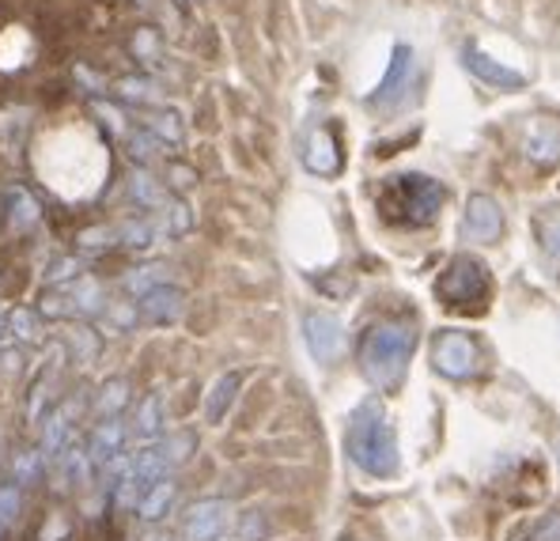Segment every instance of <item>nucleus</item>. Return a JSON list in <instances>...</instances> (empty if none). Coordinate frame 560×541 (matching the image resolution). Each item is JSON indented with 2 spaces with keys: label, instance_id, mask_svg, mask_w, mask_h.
<instances>
[{
  "label": "nucleus",
  "instance_id": "nucleus-1",
  "mask_svg": "<svg viewBox=\"0 0 560 541\" xmlns=\"http://www.w3.org/2000/svg\"><path fill=\"white\" fill-rule=\"evenodd\" d=\"M447 190L428 175H390L375 190V209L394 227H428L440 216Z\"/></svg>",
  "mask_w": 560,
  "mask_h": 541
},
{
  "label": "nucleus",
  "instance_id": "nucleus-2",
  "mask_svg": "<svg viewBox=\"0 0 560 541\" xmlns=\"http://www.w3.org/2000/svg\"><path fill=\"white\" fill-rule=\"evenodd\" d=\"M349 458L368 473V478H394L398 473V436H394V424L386 421L383 405L378 401H364V405L352 413L349 436H345Z\"/></svg>",
  "mask_w": 560,
  "mask_h": 541
},
{
  "label": "nucleus",
  "instance_id": "nucleus-3",
  "mask_svg": "<svg viewBox=\"0 0 560 541\" xmlns=\"http://www.w3.org/2000/svg\"><path fill=\"white\" fill-rule=\"evenodd\" d=\"M417 349V330L406 322H375L360 341V372L375 390H394Z\"/></svg>",
  "mask_w": 560,
  "mask_h": 541
},
{
  "label": "nucleus",
  "instance_id": "nucleus-4",
  "mask_svg": "<svg viewBox=\"0 0 560 541\" xmlns=\"http://www.w3.org/2000/svg\"><path fill=\"white\" fill-rule=\"evenodd\" d=\"M435 295H440L443 307L455 310V315H481L492 299L489 266L469 258V254H458L440 273V281H435Z\"/></svg>",
  "mask_w": 560,
  "mask_h": 541
},
{
  "label": "nucleus",
  "instance_id": "nucleus-5",
  "mask_svg": "<svg viewBox=\"0 0 560 541\" xmlns=\"http://www.w3.org/2000/svg\"><path fill=\"white\" fill-rule=\"evenodd\" d=\"M432 364L447 379H474L481 372V349L463 330H443L432 341Z\"/></svg>",
  "mask_w": 560,
  "mask_h": 541
},
{
  "label": "nucleus",
  "instance_id": "nucleus-6",
  "mask_svg": "<svg viewBox=\"0 0 560 541\" xmlns=\"http://www.w3.org/2000/svg\"><path fill=\"white\" fill-rule=\"evenodd\" d=\"M232 527V504L228 499H197L183 515V534L189 541H220Z\"/></svg>",
  "mask_w": 560,
  "mask_h": 541
},
{
  "label": "nucleus",
  "instance_id": "nucleus-7",
  "mask_svg": "<svg viewBox=\"0 0 560 541\" xmlns=\"http://www.w3.org/2000/svg\"><path fill=\"white\" fill-rule=\"evenodd\" d=\"M303 341H307L311 356L318 364H334L345 352V326L334 315H326V310H307L303 315Z\"/></svg>",
  "mask_w": 560,
  "mask_h": 541
},
{
  "label": "nucleus",
  "instance_id": "nucleus-8",
  "mask_svg": "<svg viewBox=\"0 0 560 541\" xmlns=\"http://www.w3.org/2000/svg\"><path fill=\"white\" fill-rule=\"evenodd\" d=\"M413 72H417L413 49H409L406 43H398V46H394V54H390V69H386L383 84L375 87V95L368 98V103H372V106H398L401 98H406L409 84H413Z\"/></svg>",
  "mask_w": 560,
  "mask_h": 541
},
{
  "label": "nucleus",
  "instance_id": "nucleus-9",
  "mask_svg": "<svg viewBox=\"0 0 560 541\" xmlns=\"http://www.w3.org/2000/svg\"><path fill=\"white\" fill-rule=\"evenodd\" d=\"M463 232H466V239H474V243H497L500 232H504V209H500L489 193H474L466 201Z\"/></svg>",
  "mask_w": 560,
  "mask_h": 541
},
{
  "label": "nucleus",
  "instance_id": "nucleus-10",
  "mask_svg": "<svg viewBox=\"0 0 560 541\" xmlns=\"http://www.w3.org/2000/svg\"><path fill=\"white\" fill-rule=\"evenodd\" d=\"M463 64L469 72H474L481 84H489V87H500V92H518V87L526 84V77L523 72H515V69H508V64H500L497 57H489L481 46H466L463 49Z\"/></svg>",
  "mask_w": 560,
  "mask_h": 541
},
{
  "label": "nucleus",
  "instance_id": "nucleus-11",
  "mask_svg": "<svg viewBox=\"0 0 560 541\" xmlns=\"http://www.w3.org/2000/svg\"><path fill=\"white\" fill-rule=\"evenodd\" d=\"M137 310H140V322L171 326V322H178V318H183L186 295H183V289H175V284H163V289H152V292L140 295Z\"/></svg>",
  "mask_w": 560,
  "mask_h": 541
},
{
  "label": "nucleus",
  "instance_id": "nucleus-12",
  "mask_svg": "<svg viewBox=\"0 0 560 541\" xmlns=\"http://www.w3.org/2000/svg\"><path fill=\"white\" fill-rule=\"evenodd\" d=\"M4 224L12 235H27L43 224V201L27 186H8L4 190Z\"/></svg>",
  "mask_w": 560,
  "mask_h": 541
},
{
  "label": "nucleus",
  "instance_id": "nucleus-13",
  "mask_svg": "<svg viewBox=\"0 0 560 541\" xmlns=\"http://www.w3.org/2000/svg\"><path fill=\"white\" fill-rule=\"evenodd\" d=\"M303 167L311 170V175H337L341 170V144H337V137L329 133V129H311L307 144H303Z\"/></svg>",
  "mask_w": 560,
  "mask_h": 541
},
{
  "label": "nucleus",
  "instance_id": "nucleus-14",
  "mask_svg": "<svg viewBox=\"0 0 560 541\" xmlns=\"http://www.w3.org/2000/svg\"><path fill=\"white\" fill-rule=\"evenodd\" d=\"M523 152H526V160L541 163V167L557 163L560 160V121L557 118H534L530 126H526Z\"/></svg>",
  "mask_w": 560,
  "mask_h": 541
},
{
  "label": "nucleus",
  "instance_id": "nucleus-15",
  "mask_svg": "<svg viewBox=\"0 0 560 541\" xmlns=\"http://www.w3.org/2000/svg\"><path fill=\"white\" fill-rule=\"evenodd\" d=\"M126 436H129L126 421H121V416H106V421H98L92 428V439H88V458L98 462V466H106L110 458L121 455Z\"/></svg>",
  "mask_w": 560,
  "mask_h": 541
},
{
  "label": "nucleus",
  "instance_id": "nucleus-16",
  "mask_svg": "<svg viewBox=\"0 0 560 541\" xmlns=\"http://www.w3.org/2000/svg\"><path fill=\"white\" fill-rule=\"evenodd\" d=\"M238 390H243V372H224L217 383L209 387V398H205V421L220 424L228 416V409L235 405Z\"/></svg>",
  "mask_w": 560,
  "mask_h": 541
},
{
  "label": "nucleus",
  "instance_id": "nucleus-17",
  "mask_svg": "<svg viewBox=\"0 0 560 541\" xmlns=\"http://www.w3.org/2000/svg\"><path fill=\"white\" fill-rule=\"evenodd\" d=\"M175 496H178V485H175V478H160L155 485H148L144 492H140V499H137V515L144 522H160L163 515L171 511V504H175Z\"/></svg>",
  "mask_w": 560,
  "mask_h": 541
},
{
  "label": "nucleus",
  "instance_id": "nucleus-18",
  "mask_svg": "<svg viewBox=\"0 0 560 541\" xmlns=\"http://www.w3.org/2000/svg\"><path fill=\"white\" fill-rule=\"evenodd\" d=\"M144 129L155 137L163 148H178L186 141V126H183V114L171 110V106H152L144 118Z\"/></svg>",
  "mask_w": 560,
  "mask_h": 541
},
{
  "label": "nucleus",
  "instance_id": "nucleus-19",
  "mask_svg": "<svg viewBox=\"0 0 560 541\" xmlns=\"http://www.w3.org/2000/svg\"><path fill=\"white\" fill-rule=\"evenodd\" d=\"M72 413H77V405H57L54 413L46 416L43 424V450L46 458H61L65 447H69V436H72Z\"/></svg>",
  "mask_w": 560,
  "mask_h": 541
},
{
  "label": "nucleus",
  "instance_id": "nucleus-20",
  "mask_svg": "<svg viewBox=\"0 0 560 541\" xmlns=\"http://www.w3.org/2000/svg\"><path fill=\"white\" fill-rule=\"evenodd\" d=\"M129 197H133L137 209H148V212L167 209V201H171L167 186H163L152 170H133V175H129Z\"/></svg>",
  "mask_w": 560,
  "mask_h": 541
},
{
  "label": "nucleus",
  "instance_id": "nucleus-21",
  "mask_svg": "<svg viewBox=\"0 0 560 541\" xmlns=\"http://www.w3.org/2000/svg\"><path fill=\"white\" fill-rule=\"evenodd\" d=\"M118 246H133V250H148V246H155L163 239L160 224H155L152 216H133V220H121L118 227Z\"/></svg>",
  "mask_w": 560,
  "mask_h": 541
},
{
  "label": "nucleus",
  "instance_id": "nucleus-22",
  "mask_svg": "<svg viewBox=\"0 0 560 541\" xmlns=\"http://www.w3.org/2000/svg\"><path fill=\"white\" fill-rule=\"evenodd\" d=\"M129 379H106L103 387H98V398H95V416L98 421H106V416H121V409L129 405Z\"/></svg>",
  "mask_w": 560,
  "mask_h": 541
},
{
  "label": "nucleus",
  "instance_id": "nucleus-23",
  "mask_svg": "<svg viewBox=\"0 0 560 541\" xmlns=\"http://www.w3.org/2000/svg\"><path fill=\"white\" fill-rule=\"evenodd\" d=\"M69 292H72V303H77V315L80 318H92V315H98V310H106L103 284L92 281V277H84V281H72Z\"/></svg>",
  "mask_w": 560,
  "mask_h": 541
},
{
  "label": "nucleus",
  "instance_id": "nucleus-24",
  "mask_svg": "<svg viewBox=\"0 0 560 541\" xmlns=\"http://www.w3.org/2000/svg\"><path fill=\"white\" fill-rule=\"evenodd\" d=\"M129 54L137 57L140 64H148V69H152V64H160L163 61V38H160V31L155 27H137L133 31V38H129Z\"/></svg>",
  "mask_w": 560,
  "mask_h": 541
},
{
  "label": "nucleus",
  "instance_id": "nucleus-25",
  "mask_svg": "<svg viewBox=\"0 0 560 541\" xmlns=\"http://www.w3.org/2000/svg\"><path fill=\"white\" fill-rule=\"evenodd\" d=\"M160 424H163V401L155 393L137 401V413H133V432L140 439H155L160 436Z\"/></svg>",
  "mask_w": 560,
  "mask_h": 541
},
{
  "label": "nucleus",
  "instance_id": "nucleus-26",
  "mask_svg": "<svg viewBox=\"0 0 560 541\" xmlns=\"http://www.w3.org/2000/svg\"><path fill=\"white\" fill-rule=\"evenodd\" d=\"M110 87L118 98H126V103H140V106H148V103L160 98V84H155L152 77H121V80H114Z\"/></svg>",
  "mask_w": 560,
  "mask_h": 541
},
{
  "label": "nucleus",
  "instance_id": "nucleus-27",
  "mask_svg": "<svg viewBox=\"0 0 560 541\" xmlns=\"http://www.w3.org/2000/svg\"><path fill=\"white\" fill-rule=\"evenodd\" d=\"M163 284H175V281H171L167 266H140V269H133V273L126 277V292L137 295V299L144 292H152V289H163Z\"/></svg>",
  "mask_w": 560,
  "mask_h": 541
},
{
  "label": "nucleus",
  "instance_id": "nucleus-28",
  "mask_svg": "<svg viewBox=\"0 0 560 541\" xmlns=\"http://www.w3.org/2000/svg\"><path fill=\"white\" fill-rule=\"evenodd\" d=\"M69 352L77 356V364H95L98 352H103V338L92 326H72L69 330Z\"/></svg>",
  "mask_w": 560,
  "mask_h": 541
},
{
  "label": "nucleus",
  "instance_id": "nucleus-29",
  "mask_svg": "<svg viewBox=\"0 0 560 541\" xmlns=\"http://www.w3.org/2000/svg\"><path fill=\"white\" fill-rule=\"evenodd\" d=\"M189 227H194V212H189V204L171 197L167 209H160V232L163 235H186Z\"/></svg>",
  "mask_w": 560,
  "mask_h": 541
},
{
  "label": "nucleus",
  "instance_id": "nucleus-30",
  "mask_svg": "<svg viewBox=\"0 0 560 541\" xmlns=\"http://www.w3.org/2000/svg\"><path fill=\"white\" fill-rule=\"evenodd\" d=\"M538 243L549 258H560V204L557 209H546L538 220Z\"/></svg>",
  "mask_w": 560,
  "mask_h": 541
},
{
  "label": "nucleus",
  "instance_id": "nucleus-31",
  "mask_svg": "<svg viewBox=\"0 0 560 541\" xmlns=\"http://www.w3.org/2000/svg\"><path fill=\"white\" fill-rule=\"evenodd\" d=\"M38 315H43V318H72V315H77V303H72L69 284H65V289L46 292L43 303H38Z\"/></svg>",
  "mask_w": 560,
  "mask_h": 541
},
{
  "label": "nucleus",
  "instance_id": "nucleus-32",
  "mask_svg": "<svg viewBox=\"0 0 560 541\" xmlns=\"http://www.w3.org/2000/svg\"><path fill=\"white\" fill-rule=\"evenodd\" d=\"M20 507H23V492L20 485H0V538L12 530V522L20 519Z\"/></svg>",
  "mask_w": 560,
  "mask_h": 541
},
{
  "label": "nucleus",
  "instance_id": "nucleus-33",
  "mask_svg": "<svg viewBox=\"0 0 560 541\" xmlns=\"http://www.w3.org/2000/svg\"><path fill=\"white\" fill-rule=\"evenodd\" d=\"M126 141H129V152H133L137 163H155V160H160V152H163V144L155 141V137L148 133V129H137V133L129 129Z\"/></svg>",
  "mask_w": 560,
  "mask_h": 541
},
{
  "label": "nucleus",
  "instance_id": "nucleus-34",
  "mask_svg": "<svg viewBox=\"0 0 560 541\" xmlns=\"http://www.w3.org/2000/svg\"><path fill=\"white\" fill-rule=\"evenodd\" d=\"M266 534H269V522H266V515H261V511L238 515V522H235V530H232L235 541H261Z\"/></svg>",
  "mask_w": 560,
  "mask_h": 541
},
{
  "label": "nucleus",
  "instance_id": "nucleus-35",
  "mask_svg": "<svg viewBox=\"0 0 560 541\" xmlns=\"http://www.w3.org/2000/svg\"><path fill=\"white\" fill-rule=\"evenodd\" d=\"M38 310H27V307H20V310H12L8 315V326H12V333H15V341H35L38 338Z\"/></svg>",
  "mask_w": 560,
  "mask_h": 541
},
{
  "label": "nucleus",
  "instance_id": "nucleus-36",
  "mask_svg": "<svg viewBox=\"0 0 560 541\" xmlns=\"http://www.w3.org/2000/svg\"><path fill=\"white\" fill-rule=\"evenodd\" d=\"M43 458L38 450H23L20 458H15V478H20V485H35L38 478H43Z\"/></svg>",
  "mask_w": 560,
  "mask_h": 541
},
{
  "label": "nucleus",
  "instance_id": "nucleus-37",
  "mask_svg": "<svg viewBox=\"0 0 560 541\" xmlns=\"http://www.w3.org/2000/svg\"><path fill=\"white\" fill-rule=\"evenodd\" d=\"M106 318H110L118 330H133L140 322V310H137V303H106Z\"/></svg>",
  "mask_w": 560,
  "mask_h": 541
},
{
  "label": "nucleus",
  "instance_id": "nucleus-38",
  "mask_svg": "<svg viewBox=\"0 0 560 541\" xmlns=\"http://www.w3.org/2000/svg\"><path fill=\"white\" fill-rule=\"evenodd\" d=\"M80 246L92 254H103V250H110V246H118V232H114V227H95V232L80 235Z\"/></svg>",
  "mask_w": 560,
  "mask_h": 541
},
{
  "label": "nucleus",
  "instance_id": "nucleus-39",
  "mask_svg": "<svg viewBox=\"0 0 560 541\" xmlns=\"http://www.w3.org/2000/svg\"><path fill=\"white\" fill-rule=\"evenodd\" d=\"M77 269H80L77 258H57L46 277H49V284H72L77 281Z\"/></svg>",
  "mask_w": 560,
  "mask_h": 541
},
{
  "label": "nucleus",
  "instance_id": "nucleus-40",
  "mask_svg": "<svg viewBox=\"0 0 560 541\" xmlns=\"http://www.w3.org/2000/svg\"><path fill=\"white\" fill-rule=\"evenodd\" d=\"M526 541H560V511L549 515V519H541L538 527L530 530V538Z\"/></svg>",
  "mask_w": 560,
  "mask_h": 541
},
{
  "label": "nucleus",
  "instance_id": "nucleus-41",
  "mask_svg": "<svg viewBox=\"0 0 560 541\" xmlns=\"http://www.w3.org/2000/svg\"><path fill=\"white\" fill-rule=\"evenodd\" d=\"M77 80H80V84L88 87V92H95V95H103L106 87H110V84H106L103 77H98V72H88L84 64H77Z\"/></svg>",
  "mask_w": 560,
  "mask_h": 541
},
{
  "label": "nucleus",
  "instance_id": "nucleus-42",
  "mask_svg": "<svg viewBox=\"0 0 560 541\" xmlns=\"http://www.w3.org/2000/svg\"><path fill=\"white\" fill-rule=\"evenodd\" d=\"M171 186H175V190H189V186H194V170H189V167H171Z\"/></svg>",
  "mask_w": 560,
  "mask_h": 541
},
{
  "label": "nucleus",
  "instance_id": "nucleus-43",
  "mask_svg": "<svg viewBox=\"0 0 560 541\" xmlns=\"http://www.w3.org/2000/svg\"><path fill=\"white\" fill-rule=\"evenodd\" d=\"M144 541H175V538H171V534H163V530H152V534H148Z\"/></svg>",
  "mask_w": 560,
  "mask_h": 541
},
{
  "label": "nucleus",
  "instance_id": "nucleus-44",
  "mask_svg": "<svg viewBox=\"0 0 560 541\" xmlns=\"http://www.w3.org/2000/svg\"><path fill=\"white\" fill-rule=\"evenodd\" d=\"M557 450H560V443H557Z\"/></svg>",
  "mask_w": 560,
  "mask_h": 541
}]
</instances>
